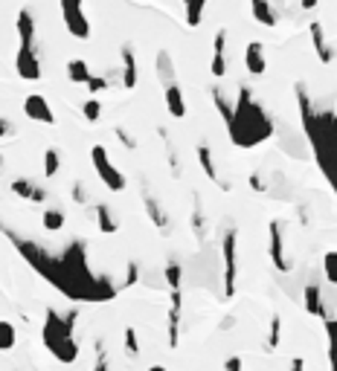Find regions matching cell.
Masks as SVG:
<instances>
[{
    "mask_svg": "<svg viewBox=\"0 0 337 371\" xmlns=\"http://www.w3.org/2000/svg\"><path fill=\"white\" fill-rule=\"evenodd\" d=\"M250 9H253V21L262 24V26L279 24V9L271 4V0H250Z\"/></svg>",
    "mask_w": 337,
    "mask_h": 371,
    "instance_id": "d6986e66",
    "label": "cell"
},
{
    "mask_svg": "<svg viewBox=\"0 0 337 371\" xmlns=\"http://www.w3.org/2000/svg\"><path fill=\"white\" fill-rule=\"evenodd\" d=\"M198 163H201V168H203V174H206L209 180L221 186V192H230V183L221 180V174H218V168H216V160H213V151H209V146H198Z\"/></svg>",
    "mask_w": 337,
    "mask_h": 371,
    "instance_id": "ffe728a7",
    "label": "cell"
},
{
    "mask_svg": "<svg viewBox=\"0 0 337 371\" xmlns=\"http://www.w3.org/2000/svg\"><path fill=\"white\" fill-rule=\"evenodd\" d=\"M250 186H253V192H265V180L259 174H250Z\"/></svg>",
    "mask_w": 337,
    "mask_h": 371,
    "instance_id": "b9f144b4",
    "label": "cell"
},
{
    "mask_svg": "<svg viewBox=\"0 0 337 371\" xmlns=\"http://www.w3.org/2000/svg\"><path fill=\"white\" fill-rule=\"evenodd\" d=\"M81 113H84V119H88V122H99V116H102L99 99H88V102L81 105Z\"/></svg>",
    "mask_w": 337,
    "mask_h": 371,
    "instance_id": "836d02e7",
    "label": "cell"
},
{
    "mask_svg": "<svg viewBox=\"0 0 337 371\" xmlns=\"http://www.w3.org/2000/svg\"><path fill=\"white\" fill-rule=\"evenodd\" d=\"M59 168H61V154H59L56 148H47V151H44V174H47V177H56Z\"/></svg>",
    "mask_w": 337,
    "mask_h": 371,
    "instance_id": "1f68e13d",
    "label": "cell"
},
{
    "mask_svg": "<svg viewBox=\"0 0 337 371\" xmlns=\"http://www.w3.org/2000/svg\"><path fill=\"white\" fill-rule=\"evenodd\" d=\"M12 195H15V198H24V200H32V203H44V200H47V189H41L38 183H32V180H26V177L12 180Z\"/></svg>",
    "mask_w": 337,
    "mask_h": 371,
    "instance_id": "2e32d148",
    "label": "cell"
},
{
    "mask_svg": "<svg viewBox=\"0 0 337 371\" xmlns=\"http://www.w3.org/2000/svg\"><path fill=\"white\" fill-rule=\"evenodd\" d=\"M91 160H94V168H96L99 180L108 186L111 192H125V186H129V180H125V174L111 163L105 146H94V148H91Z\"/></svg>",
    "mask_w": 337,
    "mask_h": 371,
    "instance_id": "52a82bcc",
    "label": "cell"
},
{
    "mask_svg": "<svg viewBox=\"0 0 337 371\" xmlns=\"http://www.w3.org/2000/svg\"><path fill=\"white\" fill-rule=\"evenodd\" d=\"M323 273H326V278L337 288V250H328L326 255H323Z\"/></svg>",
    "mask_w": 337,
    "mask_h": 371,
    "instance_id": "4dcf8cb0",
    "label": "cell"
},
{
    "mask_svg": "<svg viewBox=\"0 0 337 371\" xmlns=\"http://www.w3.org/2000/svg\"><path fill=\"white\" fill-rule=\"evenodd\" d=\"M0 168H4V154H0Z\"/></svg>",
    "mask_w": 337,
    "mask_h": 371,
    "instance_id": "bcb514c9",
    "label": "cell"
},
{
    "mask_svg": "<svg viewBox=\"0 0 337 371\" xmlns=\"http://www.w3.org/2000/svg\"><path fill=\"white\" fill-rule=\"evenodd\" d=\"M303 9H306V12H311V9H317V0H303Z\"/></svg>",
    "mask_w": 337,
    "mask_h": 371,
    "instance_id": "ee69618b",
    "label": "cell"
},
{
    "mask_svg": "<svg viewBox=\"0 0 337 371\" xmlns=\"http://www.w3.org/2000/svg\"><path fill=\"white\" fill-rule=\"evenodd\" d=\"M268 232H271V261H273V267H276L279 273H288V270H291V261H288V255H285V223H282V220H271Z\"/></svg>",
    "mask_w": 337,
    "mask_h": 371,
    "instance_id": "9c48e42d",
    "label": "cell"
},
{
    "mask_svg": "<svg viewBox=\"0 0 337 371\" xmlns=\"http://www.w3.org/2000/svg\"><path fill=\"white\" fill-rule=\"evenodd\" d=\"M18 342V331L12 322H0V351H12Z\"/></svg>",
    "mask_w": 337,
    "mask_h": 371,
    "instance_id": "4316f807",
    "label": "cell"
},
{
    "mask_svg": "<svg viewBox=\"0 0 337 371\" xmlns=\"http://www.w3.org/2000/svg\"><path fill=\"white\" fill-rule=\"evenodd\" d=\"M244 67L250 76H265L268 61H265V44L262 41H250L244 50Z\"/></svg>",
    "mask_w": 337,
    "mask_h": 371,
    "instance_id": "5bb4252c",
    "label": "cell"
},
{
    "mask_svg": "<svg viewBox=\"0 0 337 371\" xmlns=\"http://www.w3.org/2000/svg\"><path fill=\"white\" fill-rule=\"evenodd\" d=\"M149 371H168V368H166V365H151Z\"/></svg>",
    "mask_w": 337,
    "mask_h": 371,
    "instance_id": "f6af8a7d",
    "label": "cell"
},
{
    "mask_svg": "<svg viewBox=\"0 0 337 371\" xmlns=\"http://www.w3.org/2000/svg\"><path fill=\"white\" fill-rule=\"evenodd\" d=\"M91 76H94V73H91V67H88V61H84V59L67 61V78H70L73 84H88Z\"/></svg>",
    "mask_w": 337,
    "mask_h": 371,
    "instance_id": "603a6c76",
    "label": "cell"
},
{
    "mask_svg": "<svg viewBox=\"0 0 337 371\" xmlns=\"http://www.w3.org/2000/svg\"><path fill=\"white\" fill-rule=\"evenodd\" d=\"M140 282V264L137 261H129V270H125V282L122 288H134Z\"/></svg>",
    "mask_w": 337,
    "mask_h": 371,
    "instance_id": "d590c367",
    "label": "cell"
},
{
    "mask_svg": "<svg viewBox=\"0 0 337 371\" xmlns=\"http://www.w3.org/2000/svg\"><path fill=\"white\" fill-rule=\"evenodd\" d=\"M59 4H61V21H64L67 32L79 41L91 38V21L81 9V0H59Z\"/></svg>",
    "mask_w": 337,
    "mask_h": 371,
    "instance_id": "ba28073f",
    "label": "cell"
},
{
    "mask_svg": "<svg viewBox=\"0 0 337 371\" xmlns=\"http://www.w3.org/2000/svg\"><path fill=\"white\" fill-rule=\"evenodd\" d=\"M224 371H244V362H241V357H227V362H224Z\"/></svg>",
    "mask_w": 337,
    "mask_h": 371,
    "instance_id": "ab89813d",
    "label": "cell"
},
{
    "mask_svg": "<svg viewBox=\"0 0 337 371\" xmlns=\"http://www.w3.org/2000/svg\"><path fill=\"white\" fill-rule=\"evenodd\" d=\"M326 342H328V368L337 371V319H326Z\"/></svg>",
    "mask_w": 337,
    "mask_h": 371,
    "instance_id": "cb8c5ba5",
    "label": "cell"
},
{
    "mask_svg": "<svg viewBox=\"0 0 337 371\" xmlns=\"http://www.w3.org/2000/svg\"><path fill=\"white\" fill-rule=\"evenodd\" d=\"M125 354L131 360L140 354V340H137V331L134 328H125Z\"/></svg>",
    "mask_w": 337,
    "mask_h": 371,
    "instance_id": "e575fe53",
    "label": "cell"
},
{
    "mask_svg": "<svg viewBox=\"0 0 337 371\" xmlns=\"http://www.w3.org/2000/svg\"><path fill=\"white\" fill-rule=\"evenodd\" d=\"M116 136L122 139V146H125V148H131V151L137 148V139H134L129 131H125V128H116Z\"/></svg>",
    "mask_w": 337,
    "mask_h": 371,
    "instance_id": "74e56055",
    "label": "cell"
},
{
    "mask_svg": "<svg viewBox=\"0 0 337 371\" xmlns=\"http://www.w3.org/2000/svg\"><path fill=\"white\" fill-rule=\"evenodd\" d=\"M279 340H282V316L273 313V316H271V331H268L265 348H268V351H276V348H279Z\"/></svg>",
    "mask_w": 337,
    "mask_h": 371,
    "instance_id": "f1b7e54d",
    "label": "cell"
},
{
    "mask_svg": "<svg viewBox=\"0 0 337 371\" xmlns=\"http://www.w3.org/2000/svg\"><path fill=\"white\" fill-rule=\"evenodd\" d=\"M297 99H300V113H303L306 133L311 139L314 157H317L326 180L334 186V192H337V113L314 111L303 84H297Z\"/></svg>",
    "mask_w": 337,
    "mask_h": 371,
    "instance_id": "7a4b0ae2",
    "label": "cell"
},
{
    "mask_svg": "<svg viewBox=\"0 0 337 371\" xmlns=\"http://www.w3.org/2000/svg\"><path fill=\"white\" fill-rule=\"evenodd\" d=\"M183 9H186V24H189V26H201L206 0H183Z\"/></svg>",
    "mask_w": 337,
    "mask_h": 371,
    "instance_id": "484cf974",
    "label": "cell"
},
{
    "mask_svg": "<svg viewBox=\"0 0 337 371\" xmlns=\"http://www.w3.org/2000/svg\"><path fill=\"white\" fill-rule=\"evenodd\" d=\"M0 232L12 241V247L26 258V264L41 273L47 282L61 290L67 299L73 302H105L116 296V288L108 282L105 275H96L88 267V253H84V241H73L59 258L50 255L41 244L24 241L15 229H9L6 223H0Z\"/></svg>",
    "mask_w": 337,
    "mask_h": 371,
    "instance_id": "6da1fadb",
    "label": "cell"
},
{
    "mask_svg": "<svg viewBox=\"0 0 337 371\" xmlns=\"http://www.w3.org/2000/svg\"><path fill=\"white\" fill-rule=\"evenodd\" d=\"M192 232L198 235V241H203L206 238V215H203V206H201V198L195 195L192 198Z\"/></svg>",
    "mask_w": 337,
    "mask_h": 371,
    "instance_id": "d4e9b609",
    "label": "cell"
},
{
    "mask_svg": "<svg viewBox=\"0 0 337 371\" xmlns=\"http://www.w3.org/2000/svg\"><path fill=\"white\" fill-rule=\"evenodd\" d=\"M18 56H15V70L26 81L41 78V56H38V41H35V18L29 9L18 12Z\"/></svg>",
    "mask_w": 337,
    "mask_h": 371,
    "instance_id": "5b68a950",
    "label": "cell"
},
{
    "mask_svg": "<svg viewBox=\"0 0 337 371\" xmlns=\"http://www.w3.org/2000/svg\"><path fill=\"white\" fill-rule=\"evenodd\" d=\"M209 73L216 78H224L227 76V29H218L216 32V41H213V61H209Z\"/></svg>",
    "mask_w": 337,
    "mask_h": 371,
    "instance_id": "7c38bea8",
    "label": "cell"
},
{
    "mask_svg": "<svg viewBox=\"0 0 337 371\" xmlns=\"http://www.w3.org/2000/svg\"><path fill=\"white\" fill-rule=\"evenodd\" d=\"M41 223H44V229H50V232H59V229L64 226V212L47 209L44 215H41Z\"/></svg>",
    "mask_w": 337,
    "mask_h": 371,
    "instance_id": "f546056e",
    "label": "cell"
},
{
    "mask_svg": "<svg viewBox=\"0 0 337 371\" xmlns=\"http://www.w3.org/2000/svg\"><path fill=\"white\" fill-rule=\"evenodd\" d=\"M96 226H99V232H102V235H114V232L119 229V220L114 218L111 206H105V203H96Z\"/></svg>",
    "mask_w": 337,
    "mask_h": 371,
    "instance_id": "7402d4cb",
    "label": "cell"
},
{
    "mask_svg": "<svg viewBox=\"0 0 337 371\" xmlns=\"http://www.w3.org/2000/svg\"><path fill=\"white\" fill-rule=\"evenodd\" d=\"M15 133V125L9 122V119H0V139H6V136H12Z\"/></svg>",
    "mask_w": 337,
    "mask_h": 371,
    "instance_id": "60d3db41",
    "label": "cell"
},
{
    "mask_svg": "<svg viewBox=\"0 0 337 371\" xmlns=\"http://www.w3.org/2000/svg\"><path fill=\"white\" fill-rule=\"evenodd\" d=\"M213 102H216V108H218V113H221V119H224V125H227V122L233 119V108H236V105L224 96V90H218V87L213 90Z\"/></svg>",
    "mask_w": 337,
    "mask_h": 371,
    "instance_id": "83f0119b",
    "label": "cell"
},
{
    "mask_svg": "<svg viewBox=\"0 0 337 371\" xmlns=\"http://www.w3.org/2000/svg\"><path fill=\"white\" fill-rule=\"evenodd\" d=\"M105 87H108V78H105V76H91V78H88V90H91V93H102Z\"/></svg>",
    "mask_w": 337,
    "mask_h": 371,
    "instance_id": "8d00e7d4",
    "label": "cell"
},
{
    "mask_svg": "<svg viewBox=\"0 0 337 371\" xmlns=\"http://www.w3.org/2000/svg\"><path fill=\"white\" fill-rule=\"evenodd\" d=\"M181 313H183V296L181 288H172V302H168V348L181 345Z\"/></svg>",
    "mask_w": 337,
    "mask_h": 371,
    "instance_id": "8fae6325",
    "label": "cell"
},
{
    "mask_svg": "<svg viewBox=\"0 0 337 371\" xmlns=\"http://www.w3.org/2000/svg\"><path fill=\"white\" fill-rule=\"evenodd\" d=\"M181 275H183V270H181L178 261H168V264H166V285H168V290L181 288Z\"/></svg>",
    "mask_w": 337,
    "mask_h": 371,
    "instance_id": "d6a6232c",
    "label": "cell"
},
{
    "mask_svg": "<svg viewBox=\"0 0 337 371\" xmlns=\"http://www.w3.org/2000/svg\"><path fill=\"white\" fill-rule=\"evenodd\" d=\"M73 198H76V203H88V192H84L81 180H76V183H73Z\"/></svg>",
    "mask_w": 337,
    "mask_h": 371,
    "instance_id": "f35d334b",
    "label": "cell"
},
{
    "mask_svg": "<svg viewBox=\"0 0 337 371\" xmlns=\"http://www.w3.org/2000/svg\"><path fill=\"white\" fill-rule=\"evenodd\" d=\"M163 99H166L168 113H172L175 119H183V116H186V99H183V90H181V84H178L175 78L163 84Z\"/></svg>",
    "mask_w": 337,
    "mask_h": 371,
    "instance_id": "4fadbf2b",
    "label": "cell"
},
{
    "mask_svg": "<svg viewBox=\"0 0 337 371\" xmlns=\"http://www.w3.org/2000/svg\"><path fill=\"white\" fill-rule=\"evenodd\" d=\"M303 368H306L303 357H293V360H291V371H303Z\"/></svg>",
    "mask_w": 337,
    "mask_h": 371,
    "instance_id": "7bdbcfd3",
    "label": "cell"
},
{
    "mask_svg": "<svg viewBox=\"0 0 337 371\" xmlns=\"http://www.w3.org/2000/svg\"><path fill=\"white\" fill-rule=\"evenodd\" d=\"M238 235H236V226L224 229V238H221V253H224V299L236 296V278H238V253H236Z\"/></svg>",
    "mask_w": 337,
    "mask_h": 371,
    "instance_id": "8992f818",
    "label": "cell"
},
{
    "mask_svg": "<svg viewBox=\"0 0 337 371\" xmlns=\"http://www.w3.org/2000/svg\"><path fill=\"white\" fill-rule=\"evenodd\" d=\"M230 139L238 148H256L259 143L273 136V122L268 116V111L253 99V90L247 84L238 87V99L233 108V119L227 122Z\"/></svg>",
    "mask_w": 337,
    "mask_h": 371,
    "instance_id": "3957f363",
    "label": "cell"
},
{
    "mask_svg": "<svg viewBox=\"0 0 337 371\" xmlns=\"http://www.w3.org/2000/svg\"><path fill=\"white\" fill-rule=\"evenodd\" d=\"M119 56H122V87H125V90H134V87H137V78H140V73H137V56H134V46L125 44Z\"/></svg>",
    "mask_w": 337,
    "mask_h": 371,
    "instance_id": "e0dca14e",
    "label": "cell"
},
{
    "mask_svg": "<svg viewBox=\"0 0 337 371\" xmlns=\"http://www.w3.org/2000/svg\"><path fill=\"white\" fill-rule=\"evenodd\" d=\"M143 203H146V212H149V220L160 229V232H168L172 229V220H168V215H166V209L160 206V200L151 195V192H143Z\"/></svg>",
    "mask_w": 337,
    "mask_h": 371,
    "instance_id": "ac0fdd59",
    "label": "cell"
},
{
    "mask_svg": "<svg viewBox=\"0 0 337 371\" xmlns=\"http://www.w3.org/2000/svg\"><path fill=\"white\" fill-rule=\"evenodd\" d=\"M303 305H306V310H308L311 316H323V319H328V316H326V305H323V290H320L317 282H308V285H306Z\"/></svg>",
    "mask_w": 337,
    "mask_h": 371,
    "instance_id": "44dd1931",
    "label": "cell"
},
{
    "mask_svg": "<svg viewBox=\"0 0 337 371\" xmlns=\"http://www.w3.org/2000/svg\"><path fill=\"white\" fill-rule=\"evenodd\" d=\"M308 32H311V44H314V53H317V59H320L323 64H331V61H334V46L328 44L323 24H320V21H314V24L308 26Z\"/></svg>",
    "mask_w": 337,
    "mask_h": 371,
    "instance_id": "9a60e30c",
    "label": "cell"
},
{
    "mask_svg": "<svg viewBox=\"0 0 337 371\" xmlns=\"http://www.w3.org/2000/svg\"><path fill=\"white\" fill-rule=\"evenodd\" d=\"M24 113L32 119V122H41V125H53L56 122V113L50 108V102L41 96V93H29L24 99Z\"/></svg>",
    "mask_w": 337,
    "mask_h": 371,
    "instance_id": "30bf717a",
    "label": "cell"
},
{
    "mask_svg": "<svg viewBox=\"0 0 337 371\" xmlns=\"http://www.w3.org/2000/svg\"><path fill=\"white\" fill-rule=\"evenodd\" d=\"M76 316L79 310H70L67 316H61L59 310H47L44 316V345L47 351L59 360V362H76L79 360V342L73 337L76 331Z\"/></svg>",
    "mask_w": 337,
    "mask_h": 371,
    "instance_id": "277c9868",
    "label": "cell"
}]
</instances>
